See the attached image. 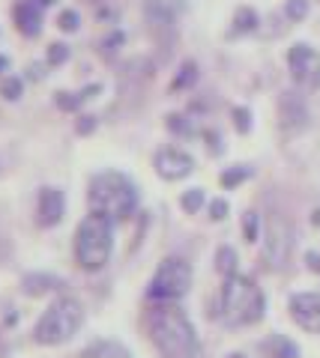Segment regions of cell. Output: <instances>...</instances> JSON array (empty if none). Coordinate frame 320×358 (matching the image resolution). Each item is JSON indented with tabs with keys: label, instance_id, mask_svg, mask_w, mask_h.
Returning a JSON list of instances; mask_svg holds the SVG:
<instances>
[{
	"label": "cell",
	"instance_id": "cell-1",
	"mask_svg": "<svg viewBox=\"0 0 320 358\" xmlns=\"http://www.w3.org/2000/svg\"><path fill=\"white\" fill-rule=\"evenodd\" d=\"M147 331L162 358H201V341L192 320L174 301H159L147 310Z\"/></svg>",
	"mask_w": 320,
	"mask_h": 358
},
{
	"label": "cell",
	"instance_id": "cell-24",
	"mask_svg": "<svg viewBox=\"0 0 320 358\" xmlns=\"http://www.w3.org/2000/svg\"><path fill=\"white\" fill-rule=\"evenodd\" d=\"M0 96L9 99V102H15V99L21 96V81L18 78H4V81H0Z\"/></svg>",
	"mask_w": 320,
	"mask_h": 358
},
{
	"label": "cell",
	"instance_id": "cell-33",
	"mask_svg": "<svg viewBox=\"0 0 320 358\" xmlns=\"http://www.w3.org/2000/svg\"><path fill=\"white\" fill-rule=\"evenodd\" d=\"M9 355V343H6V338L0 334V358H6Z\"/></svg>",
	"mask_w": 320,
	"mask_h": 358
},
{
	"label": "cell",
	"instance_id": "cell-21",
	"mask_svg": "<svg viewBox=\"0 0 320 358\" xmlns=\"http://www.w3.org/2000/svg\"><path fill=\"white\" fill-rule=\"evenodd\" d=\"M195 78H197V66L189 60V63H183V69H180V75L174 78V90H183V87H192L195 84Z\"/></svg>",
	"mask_w": 320,
	"mask_h": 358
},
{
	"label": "cell",
	"instance_id": "cell-28",
	"mask_svg": "<svg viewBox=\"0 0 320 358\" xmlns=\"http://www.w3.org/2000/svg\"><path fill=\"white\" fill-rule=\"evenodd\" d=\"M234 126H237V131H242V134L251 129V114H249L246 108H234Z\"/></svg>",
	"mask_w": 320,
	"mask_h": 358
},
{
	"label": "cell",
	"instance_id": "cell-8",
	"mask_svg": "<svg viewBox=\"0 0 320 358\" xmlns=\"http://www.w3.org/2000/svg\"><path fill=\"white\" fill-rule=\"evenodd\" d=\"M288 66L293 81L305 87V90H317L320 87V54L312 48V45H293L288 51Z\"/></svg>",
	"mask_w": 320,
	"mask_h": 358
},
{
	"label": "cell",
	"instance_id": "cell-11",
	"mask_svg": "<svg viewBox=\"0 0 320 358\" xmlns=\"http://www.w3.org/2000/svg\"><path fill=\"white\" fill-rule=\"evenodd\" d=\"M66 212V197L60 188H42L39 192V203H36V221L39 227H54V224H60Z\"/></svg>",
	"mask_w": 320,
	"mask_h": 358
},
{
	"label": "cell",
	"instance_id": "cell-34",
	"mask_svg": "<svg viewBox=\"0 0 320 358\" xmlns=\"http://www.w3.org/2000/svg\"><path fill=\"white\" fill-rule=\"evenodd\" d=\"M6 66H9V60H6V57H0V72H4Z\"/></svg>",
	"mask_w": 320,
	"mask_h": 358
},
{
	"label": "cell",
	"instance_id": "cell-12",
	"mask_svg": "<svg viewBox=\"0 0 320 358\" xmlns=\"http://www.w3.org/2000/svg\"><path fill=\"white\" fill-rule=\"evenodd\" d=\"M279 117L284 131H302L308 126V110L302 105V99H296L293 93H284L279 102Z\"/></svg>",
	"mask_w": 320,
	"mask_h": 358
},
{
	"label": "cell",
	"instance_id": "cell-5",
	"mask_svg": "<svg viewBox=\"0 0 320 358\" xmlns=\"http://www.w3.org/2000/svg\"><path fill=\"white\" fill-rule=\"evenodd\" d=\"M81 322H84L81 301L72 299V296H63L39 317L36 329H33V341L42 343V346H60L78 334Z\"/></svg>",
	"mask_w": 320,
	"mask_h": 358
},
{
	"label": "cell",
	"instance_id": "cell-30",
	"mask_svg": "<svg viewBox=\"0 0 320 358\" xmlns=\"http://www.w3.org/2000/svg\"><path fill=\"white\" fill-rule=\"evenodd\" d=\"M93 129H96V120H93V117H81L78 131H81V134H87V131H93Z\"/></svg>",
	"mask_w": 320,
	"mask_h": 358
},
{
	"label": "cell",
	"instance_id": "cell-2",
	"mask_svg": "<svg viewBox=\"0 0 320 358\" xmlns=\"http://www.w3.org/2000/svg\"><path fill=\"white\" fill-rule=\"evenodd\" d=\"M90 209L105 215L108 221H126L132 212L138 209V188L132 185V179L126 173H117V171H105V173H96L90 179Z\"/></svg>",
	"mask_w": 320,
	"mask_h": 358
},
{
	"label": "cell",
	"instance_id": "cell-14",
	"mask_svg": "<svg viewBox=\"0 0 320 358\" xmlns=\"http://www.w3.org/2000/svg\"><path fill=\"white\" fill-rule=\"evenodd\" d=\"M60 287H63L60 278H54V275H39V272L25 275V281H21V289H25L27 296H46V293H54V289H60Z\"/></svg>",
	"mask_w": 320,
	"mask_h": 358
},
{
	"label": "cell",
	"instance_id": "cell-26",
	"mask_svg": "<svg viewBox=\"0 0 320 358\" xmlns=\"http://www.w3.org/2000/svg\"><path fill=\"white\" fill-rule=\"evenodd\" d=\"M78 13L75 9H63L60 13V18H57V24H60V30H66V33H72V30H78Z\"/></svg>",
	"mask_w": 320,
	"mask_h": 358
},
{
	"label": "cell",
	"instance_id": "cell-29",
	"mask_svg": "<svg viewBox=\"0 0 320 358\" xmlns=\"http://www.w3.org/2000/svg\"><path fill=\"white\" fill-rule=\"evenodd\" d=\"M225 215H228V203H225V200H213V203H209V218L222 221Z\"/></svg>",
	"mask_w": 320,
	"mask_h": 358
},
{
	"label": "cell",
	"instance_id": "cell-19",
	"mask_svg": "<svg viewBox=\"0 0 320 358\" xmlns=\"http://www.w3.org/2000/svg\"><path fill=\"white\" fill-rule=\"evenodd\" d=\"M90 93H99V87H87L84 93H57V108H63V110H75L78 108L84 99H90Z\"/></svg>",
	"mask_w": 320,
	"mask_h": 358
},
{
	"label": "cell",
	"instance_id": "cell-22",
	"mask_svg": "<svg viewBox=\"0 0 320 358\" xmlns=\"http://www.w3.org/2000/svg\"><path fill=\"white\" fill-rule=\"evenodd\" d=\"M249 173H251V171H249L246 164L230 167V171H225V173H222V185H225V188H234V185H239V182H246Z\"/></svg>",
	"mask_w": 320,
	"mask_h": 358
},
{
	"label": "cell",
	"instance_id": "cell-27",
	"mask_svg": "<svg viewBox=\"0 0 320 358\" xmlns=\"http://www.w3.org/2000/svg\"><path fill=\"white\" fill-rule=\"evenodd\" d=\"M66 57H69V48H66L63 42H54L51 48H48V63H51V66L66 63Z\"/></svg>",
	"mask_w": 320,
	"mask_h": 358
},
{
	"label": "cell",
	"instance_id": "cell-15",
	"mask_svg": "<svg viewBox=\"0 0 320 358\" xmlns=\"http://www.w3.org/2000/svg\"><path fill=\"white\" fill-rule=\"evenodd\" d=\"M78 358H132V355H129L126 346L117 343V341H96V343L87 346Z\"/></svg>",
	"mask_w": 320,
	"mask_h": 358
},
{
	"label": "cell",
	"instance_id": "cell-18",
	"mask_svg": "<svg viewBox=\"0 0 320 358\" xmlns=\"http://www.w3.org/2000/svg\"><path fill=\"white\" fill-rule=\"evenodd\" d=\"M216 268H218V272H222L225 278L237 275V251L228 248V245H222V248L216 251Z\"/></svg>",
	"mask_w": 320,
	"mask_h": 358
},
{
	"label": "cell",
	"instance_id": "cell-13",
	"mask_svg": "<svg viewBox=\"0 0 320 358\" xmlns=\"http://www.w3.org/2000/svg\"><path fill=\"white\" fill-rule=\"evenodd\" d=\"M15 24L25 36H39L42 30V3L39 0H18L15 3Z\"/></svg>",
	"mask_w": 320,
	"mask_h": 358
},
{
	"label": "cell",
	"instance_id": "cell-6",
	"mask_svg": "<svg viewBox=\"0 0 320 358\" xmlns=\"http://www.w3.org/2000/svg\"><path fill=\"white\" fill-rule=\"evenodd\" d=\"M189 287H192V266L183 257H165L150 281V299L174 301L189 293Z\"/></svg>",
	"mask_w": 320,
	"mask_h": 358
},
{
	"label": "cell",
	"instance_id": "cell-31",
	"mask_svg": "<svg viewBox=\"0 0 320 358\" xmlns=\"http://www.w3.org/2000/svg\"><path fill=\"white\" fill-rule=\"evenodd\" d=\"M207 138H209V150H213V152H222V143H218V134H213V131H209Z\"/></svg>",
	"mask_w": 320,
	"mask_h": 358
},
{
	"label": "cell",
	"instance_id": "cell-16",
	"mask_svg": "<svg viewBox=\"0 0 320 358\" xmlns=\"http://www.w3.org/2000/svg\"><path fill=\"white\" fill-rule=\"evenodd\" d=\"M263 352L267 358H300V350H296V343L281 338V334H272V338L263 343Z\"/></svg>",
	"mask_w": 320,
	"mask_h": 358
},
{
	"label": "cell",
	"instance_id": "cell-4",
	"mask_svg": "<svg viewBox=\"0 0 320 358\" xmlns=\"http://www.w3.org/2000/svg\"><path fill=\"white\" fill-rule=\"evenodd\" d=\"M111 245H114V230L111 221L99 212H90L75 233V260L84 272H99L108 257H111Z\"/></svg>",
	"mask_w": 320,
	"mask_h": 358
},
{
	"label": "cell",
	"instance_id": "cell-17",
	"mask_svg": "<svg viewBox=\"0 0 320 358\" xmlns=\"http://www.w3.org/2000/svg\"><path fill=\"white\" fill-rule=\"evenodd\" d=\"M255 27H258V13L255 9H249V6H242V9H237L234 27H230L228 36H242V33H251Z\"/></svg>",
	"mask_w": 320,
	"mask_h": 358
},
{
	"label": "cell",
	"instance_id": "cell-3",
	"mask_svg": "<svg viewBox=\"0 0 320 358\" xmlns=\"http://www.w3.org/2000/svg\"><path fill=\"white\" fill-rule=\"evenodd\" d=\"M267 310V299H263L260 287L246 275H230L225 278L222 287V299H218V317L225 326L239 329V326H251L258 322Z\"/></svg>",
	"mask_w": 320,
	"mask_h": 358
},
{
	"label": "cell",
	"instance_id": "cell-20",
	"mask_svg": "<svg viewBox=\"0 0 320 358\" xmlns=\"http://www.w3.org/2000/svg\"><path fill=\"white\" fill-rule=\"evenodd\" d=\"M180 206L189 212V215H195V212L204 206V192H201V188H189V192L180 197Z\"/></svg>",
	"mask_w": 320,
	"mask_h": 358
},
{
	"label": "cell",
	"instance_id": "cell-10",
	"mask_svg": "<svg viewBox=\"0 0 320 358\" xmlns=\"http://www.w3.org/2000/svg\"><path fill=\"white\" fill-rule=\"evenodd\" d=\"M291 317L300 329L320 334V293H296L291 299Z\"/></svg>",
	"mask_w": 320,
	"mask_h": 358
},
{
	"label": "cell",
	"instance_id": "cell-9",
	"mask_svg": "<svg viewBox=\"0 0 320 358\" xmlns=\"http://www.w3.org/2000/svg\"><path fill=\"white\" fill-rule=\"evenodd\" d=\"M153 167H156V173L162 179L176 182V179H186V176L195 171V159H192L189 152L176 150V147H162L156 152V159H153Z\"/></svg>",
	"mask_w": 320,
	"mask_h": 358
},
{
	"label": "cell",
	"instance_id": "cell-35",
	"mask_svg": "<svg viewBox=\"0 0 320 358\" xmlns=\"http://www.w3.org/2000/svg\"><path fill=\"white\" fill-rule=\"evenodd\" d=\"M314 224H320V209H317V212H314Z\"/></svg>",
	"mask_w": 320,
	"mask_h": 358
},
{
	"label": "cell",
	"instance_id": "cell-32",
	"mask_svg": "<svg viewBox=\"0 0 320 358\" xmlns=\"http://www.w3.org/2000/svg\"><path fill=\"white\" fill-rule=\"evenodd\" d=\"M305 260H308V266H312V268H317V272H320V257H317V254H308Z\"/></svg>",
	"mask_w": 320,
	"mask_h": 358
},
{
	"label": "cell",
	"instance_id": "cell-23",
	"mask_svg": "<svg viewBox=\"0 0 320 358\" xmlns=\"http://www.w3.org/2000/svg\"><path fill=\"white\" fill-rule=\"evenodd\" d=\"M284 15L291 21H302L308 15V0H288V3H284Z\"/></svg>",
	"mask_w": 320,
	"mask_h": 358
},
{
	"label": "cell",
	"instance_id": "cell-7",
	"mask_svg": "<svg viewBox=\"0 0 320 358\" xmlns=\"http://www.w3.org/2000/svg\"><path fill=\"white\" fill-rule=\"evenodd\" d=\"M293 248V227L284 215H270L267 221V230H263V251H260V260L270 272H279V268L288 266V257Z\"/></svg>",
	"mask_w": 320,
	"mask_h": 358
},
{
	"label": "cell",
	"instance_id": "cell-25",
	"mask_svg": "<svg viewBox=\"0 0 320 358\" xmlns=\"http://www.w3.org/2000/svg\"><path fill=\"white\" fill-rule=\"evenodd\" d=\"M242 233H246V239L249 242H255L258 239V212H246V215H242Z\"/></svg>",
	"mask_w": 320,
	"mask_h": 358
}]
</instances>
